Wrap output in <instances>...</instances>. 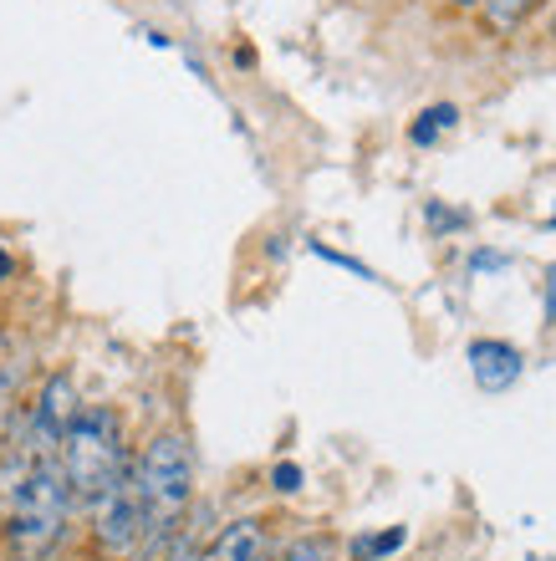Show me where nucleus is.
<instances>
[{"label":"nucleus","instance_id":"f257e3e1","mask_svg":"<svg viewBox=\"0 0 556 561\" xmlns=\"http://www.w3.org/2000/svg\"><path fill=\"white\" fill-rule=\"evenodd\" d=\"M61 474L72 485L77 505L103 501L107 490L117 485V474L128 470V439H123V419L107 403H92V409H77V419L61 434Z\"/></svg>","mask_w":556,"mask_h":561},{"label":"nucleus","instance_id":"f03ea898","mask_svg":"<svg viewBox=\"0 0 556 561\" xmlns=\"http://www.w3.org/2000/svg\"><path fill=\"white\" fill-rule=\"evenodd\" d=\"M72 485L61 474V459L46 455L31 465V474L21 480V490L11 495V505L0 511L5 516V541L21 561H42L46 551L61 541L67 516H72Z\"/></svg>","mask_w":556,"mask_h":561},{"label":"nucleus","instance_id":"7ed1b4c3","mask_svg":"<svg viewBox=\"0 0 556 561\" xmlns=\"http://www.w3.org/2000/svg\"><path fill=\"white\" fill-rule=\"evenodd\" d=\"M133 480H138V501L148 520V551L163 536L179 531V520L194 501V449L184 434H154L144 455L133 459Z\"/></svg>","mask_w":556,"mask_h":561},{"label":"nucleus","instance_id":"20e7f679","mask_svg":"<svg viewBox=\"0 0 556 561\" xmlns=\"http://www.w3.org/2000/svg\"><path fill=\"white\" fill-rule=\"evenodd\" d=\"M92 536H98V547L107 557H133V551L148 547V520H144V501H138L133 465L117 474V485L103 501H92Z\"/></svg>","mask_w":556,"mask_h":561},{"label":"nucleus","instance_id":"39448f33","mask_svg":"<svg viewBox=\"0 0 556 561\" xmlns=\"http://www.w3.org/2000/svg\"><path fill=\"white\" fill-rule=\"evenodd\" d=\"M77 383L67 378V373H52L42 383V393H36V403H31L26 424H21V439L36 449V455H57L61 449V434H67V424L77 419Z\"/></svg>","mask_w":556,"mask_h":561},{"label":"nucleus","instance_id":"423d86ee","mask_svg":"<svg viewBox=\"0 0 556 561\" xmlns=\"http://www.w3.org/2000/svg\"><path fill=\"white\" fill-rule=\"evenodd\" d=\"M265 557V520L261 516H240L230 526L209 536V547L194 561H261Z\"/></svg>","mask_w":556,"mask_h":561},{"label":"nucleus","instance_id":"0eeeda50","mask_svg":"<svg viewBox=\"0 0 556 561\" xmlns=\"http://www.w3.org/2000/svg\"><path fill=\"white\" fill-rule=\"evenodd\" d=\"M469 373H475V383L490 388V393H500V388H511L515 378H521V353L515 347H506V342H469Z\"/></svg>","mask_w":556,"mask_h":561},{"label":"nucleus","instance_id":"6e6552de","mask_svg":"<svg viewBox=\"0 0 556 561\" xmlns=\"http://www.w3.org/2000/svg\"><path fill=\"white\" fill-rule=\"evenodd\" d=\"M337 547H332V536H307V541H292L286 551H276V557H265V561H332Z\"/></svg>","mask_w":556,"mask_h":561},{"label":"nucleus","instance_id":"1a4fd4ad","mask_svg":"<svg viewBox=\"0 0 556 561\" xmlns=\"http://www.w3.org/2000/svg\"><path fill=\"white\" fill-rule=\"evenodd\" d=\"M444 128H454V107L450 103L424 107V113H419V123H413V144H434Z\"/></svg>","mask_w":556,"mask_h":561},{"label":"nucleus","instance_id":"9d476101","mask_svg":"<svg viewBox=\"0 0 556 561\" xmlns=\"http://www.w3.org/2000/svg\"><path fill=\"white\" fill-rule=\"evenodd\" d=\"M480 5H485V15H490V26H496V31H511L515 21H521L531 5H536V0H480Z\"/></svg>","mask_w":556,"mask_h":561},{"label":"nucleus","instance_id":"9b49d317","mask_svg":"<svg viewBox=\"0 0 556 561\" xmlns=\"http://www.w3.org/2000/svg\"><path fill=\"white\" fill-rule=\"evenodd\" d=\"M11 399H15V368H5V363H0V419H5Z\"/></svg>","mask_w":556,"mask_h":561},{"label":"nucleus","instance_id":"f8f14e48","mask_svg":"<svg viewBox=\"0 0 556 561\" xmlns=\"http://www.w3.org/2000/svg\"><path fill=\"white\" fill-rule=\"evenodd\" d=\"M271 480H276V490H302V470H296V465H276Z\"/></svg>","mask_w":556,"mask_h":561},{"label":"nucleus","instance_id":"ddd939ff","mask_svg":"<svg viewBox=\"0 0 556 561\" xmlns=\"http://www.w3.org/2000/svg\"><path fill=\"white\" fill-rule=\"evenodd\" d=\"M11 271H15V261L5 255V245H0V280H11Z\"/></svg>","mask_w":556,"mask_h":561},{"label":"nucleus","instance_id":"4468645a","mask_svg":"<svg viewBox=\"0 0 556 561\" xmlns=\"http://www.w3.org/2000/svg\"><path fill=\"white\" fill-rule=\"evenodd\" d=\"M450 5H459V11H475V5H480V0H450Z\"/></svg>","mask_w":556,"mask_h":561}]
</instances>
